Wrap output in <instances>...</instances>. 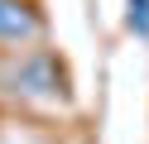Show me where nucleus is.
<instances>
[{"mask_svg": "<svg viewBox=\"0 0 149 144\" xmlns=\"http://www.w3.org/2000/svg\"><path fill=\"white\" fill-rule=\"evenodd\" d=\"M10 86L19 96H53L58 86V67H53L48 53H24L10 63Z\"/></svg>", "mask_w": 149, "mask_h": 144, "instance_id": "obj_1", "label": "nucleus"}, {"mask_svg": "<svg viewBox=\"0 0 149 144\" xmlns=\"http://www.w3.org/2000/svg\"><path fill=\"white\" fill-rule=\"evenodd\" d=\"M43 19L34 15L29 0H0V43H34Z\"/></svg>", "mask_w": 149, "mask_h": 144, "instance_id": "obj_2", "label": "nucleus"}, {"mask_svg": "<svg viewBox=\"0 0 149 144\" xmlns=\"http://www.w3.org/2000/svg\"><path fill=\"white\" fill-rule=\"evenodd\" d=\"M130 5V15H125V24L135 29L139 38H149V0H125Z\"/></svg>", "mask_w": 149, "mask_h": 144, "instance_id": "obj_3", "label": "nucleus"}]
</instances>
